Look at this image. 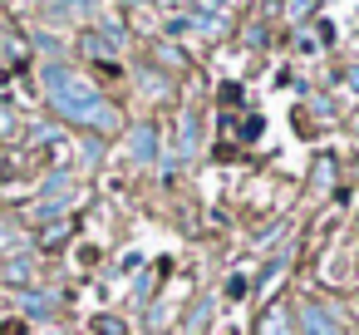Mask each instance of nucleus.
Instances as JSON below:
<instances>
[{"instance_id":"4","label":"nucleus","mask_w":359,"mask_h":335,"mask_svg":"<svg viewBox=\"0 0 359 335\" xmlns=\"http://www.w3.org/2000/svg\"><path fill=\"white\" fill-rule=\"evenodd\" d=\"M128 153H133V163H153V158H158V129H153V124H133Z\"/></svg>"},{"instance_id":"2","label":"nucleus","mask_w":359,"mask_h":335,"mask_svg":"<svg viewBox=\"0 0 359 335\" xmlns=\"http://www.w3.org/2000/svg\"><path fill=\"white\" fill-rule=\"evenodd\" d=\"M295 330L300 335H344V320H339V310L334 306H325V301H300L295 306Z\"/></svg>"},{"instance_id":"17","label":"nucleus","mask_w":359,"mask_h":335,"mask_svg":"<svg viewBox=\"0 0 359 335\" xmlns=\"http://www.w3.org/2000/svg\"><path fill=\"white\" fill-rule=\"evenodd\" d=\"M15 242H20V237H15V227H0V256H6Z\"/></svg>"},{"instance_id":"12","label":"nucleus","mask_w":359,"mask_h":335,"mask_svg":"<svg viewBox=\"0 0 359 335\" xmlns=\"http://www.w3.org/2000/svg\"><path fill=\"white\" fill-rule=\"evenodd\" d=\"M15 129H20L15 109H11V104H0V138H15Z\"/></svg>"},{"instance_id":"18","label":"nucleus","mask_w":359,"mask_h":335,"mask_svg":"<svg viewBox=\"0 0 359 335\" xmlns=\"http://www.w3.org/2000/svg\"><path fill=\"white\" fill-rule=\"evenodd\" d=\"M128 6H148V0H128Z\"/></svg>"},{"instance_id":"8","label":"nucleus","mask_w":359,"mask_h":335,"mask_svg":"<svg viewBox=\"0 0 359 335\" xmlns=\"http://www.w3.org/2000/svg\"><path fill=\"white\" fill-rule=\"evenodd\" d=\"M30 276H35V261H30V256H15V261L0 266V281H11V286H25Z\"/></svg>"},{"instance_id":"14","label":"nucleus","mask_w":359,"mask_h":335,"mask_svg":"<svg viewBox=\"0 0 359 335\" xmlns=\"http://www.w3.org/2000/svg\"><path fill=\"white\" fill-rule=\"evenodd\" d=\"M143 89H148V94H168V84H163V74H153V70L143 74Z\"/></svg>"},{"instance_id":"13","label":"nucleus","mask_w":359,"mask_h":335,"mask_svg":"<svg viewBox=\"0 0 359 335\" xmlns=\"http://www.w3.org/2000/svg\"><path fill=\"white\" fill-rule=\"evenodd\" d=\"M94 330H99V335H128V330H123L114 315H99V320H94Z\"/></svg>"},{"instance_id":"3","label":"nucleus","mask_w":359,"mask_h":335,"mask_svg":"<svg viewBox=\"0 0 359 335\" xmlns=\"http://www.w3.org/2000/svg\"><path fill=\"white\" fill-rule=\"evenodd\" d=\"M251 335H300V330H295V310H290V301H271V306L261 310V320H256Z\"/></svg>"},{"instance_id":"16","label":"nucleus","mask_w":359,"mask_h":335,"mask_svg":"<svg viewBox=\"0 0 359 335\" xmlns=\"http://www.w3.org/2000/svg\"><path fill=\"white\" fill-rule=\"evenodd\" d=\"M246 45L261 50V45H266V25H251V30H246Z\"/></svg>"},{"instance_id":"1","label":"nucleus","mask_w":359,"mask_h":335,"mask_svg":"<svg viewBox=\"0 0 359 335\" xmlns=\"http://www.w3.org/2000/svg\"><path fill=\"white\" fill-rule=\"evenodd\" d=\"M45 94H50V104H55V114L60 119H69V124H79V129H94V133H114L118 124H123V114L84 79V74H74L69 65H50L45 70Z\"/></svg>"},{"instance_id":"11","label":"nucleus","mask_w":359,"mask_h":335,"mask_svg":"<svg viewBox=\"0 0 359 335\" xmlns=\"http://www.w3.org/2000/svg\"><path fill=\"white\" fill-rule=\"evenodd\" d=\"M65 212H69V197H45L35 207V222H50V217H65Z\"/></svg>"},{"instance_id":"10","label":"nucleus","mask_w":359,"mask_h":335,"mask_svg":"<svg viewBox=\"0 0 359 335\" xmlns=\"http://www.w3.org/2000/svg\"><path fill=\"white\" fill-rule=\"evenodd\" d=\"M285 20H290V25L315 20V0H285Z\"/></svg>"},{"instance_id":"15","label":"nucleus","mask_w":359,"mask_h":335,"mask_svg":"<svg viewBox=\"0 0 359 335\" xmlns=\"http://www.w3.org/2000/svg\"><path fill=\"white\" fill-rule=\"evenodd\" d=\"M339 79H344L354 94H359V60H354V65H344V70H339Z\"/></svg>"},{"instance_id":"9","label":"nucleus","mask_w":359,"mask_h":335,"mask_svg":"<svg viewBox=\"0 0 359 335\" xmlns=\"http://www.w3.org/2000/svg\"><path fill=\"white\" fill-rule=\"evenodd\" d=\"M334 183V158H315V173H310V188L315 192H325Z\"/></svg>"},{"instance_id":"7","label":"nucleus","mask_w":359,"mask_h":335,"mask_svg":"<svg viewBox=\"0 0 359 335\" xmlns=\"http://www.w3.org/2000/svg\"><path fill=\"white\" fill-rule=\"evenodd\" d=\"M212 310H217V301H212V296H197V301H192V310H187V320H182V335H197V330H207Z\"/></svg>"},{"instance_id":"6","label":"nucleus","mask_w":359,"mask_h":335,"mask_svg":"<svg viewBox=\"0 0 359 335\" xmlns=\"http://www.w3.org/2000/svg\"><path fill=\"white\" fill-rule=\"evenodd\" d=\"M197 143H202V124H197V114H182V124H177V158H192Z\"/></svg>"},{"instance_id":"20","label":"nucleus","mask_w":359,"mask_h":335,"mask_svg":"<svg viewBox=\"0 0 359 335\" xmlns=\"http://www.w3.org/2000/svg\"><path fill=\"white\" fill-rule=\"evenodd\" d=\"M354 310H359V291H354Z\"/></svg>"},{"instance_id":"19","label":"nucleus","mask_w":359,"mask_h":335,"mask_svg":"<svg viewBox=\"0 0 359 335\" xmlns=\"http://www.w3.org/2000/svg\"><path fill=\"white\" fill-rule=\"evenodd\" d=\"M354 133H359V114H354Z\"/></svg>"},{"instance_id":"5","label":"nucleus","mask_w":359,"mask_h":335,"mask_svg":"<svg viewBox=\"0 0 359 335\" xmlns=\"http://www.w3.org/2000/svg\"><path fill=\"white\" fill-rule=\"evenodd\" d=\"M285 271H290V251H280V256H276V261L261 271V281H256V296H261L266 306L276 301V286H280V276H285Z\"/></svg>"}]
</instances>
